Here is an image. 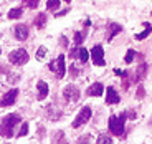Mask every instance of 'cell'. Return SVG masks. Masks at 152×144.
<instances>
[{
	"label": "cell",
	"instance_id": "6da1fadb",
	"mask_svg": "<svg viewBox=\"0 0 152 144\" xmlns=\"http://www.w3.org/2000/svg\"><path fill=\"white\" fill-rule=\"evenodd\" d=\"M17 124H22V118H20L18 113H10L7 116H4L2 121H0V136L5 137V139L13 137Z\"/></svg>",
	"mask_w": 152,
	"mask_h": 144
},
{
	"label": "cell",
	"instance_id": "7a4b0ae2",
	"mask_svg": "<svg viewBox=\"0 0 152 144\" xmlns=\"http://www.w3.org/2000/svg\"><path fill=\"white\" fill-rule=\"evenodd\" d=\"M124 123H126V114L122 113L121 116H116V114H111L109 118V123H107V128H109L111 134L114 136H122L124 134Z\"/></svg>",
	"mask_w": 152,
	"mask_h": 144
},
{
	"label": "cell",
	"instance_id": "3957f363",
	"mask_svg": "<svg viewBox=\"0 0 152 144\" xmlns=\"http://www.w3.org/2000/svg\"><path fill=\"white\" fill-rule=\"evenodd\" d=\"M8 61L15 66H23L30 61V55L25 48H15L8 53Z\"/></svg>",
	"mask_w": 152,
	"mask_h": 144
},
{
	"label": "cell",
	"instance_id": "277c9868",
	"mask_svg": "<svg viewBox=\"0 0 152 144\" xmlns=\"http://www.w3.org/2000/svg\"><path fill=\"white\" fill-rule=\"evenodd\" d=\"M48 68H50V71H53L55 75H56V78H63L65 76V73H66V63H65V55H58L55 60H51L50 61V65H48Z\"/></svg>",
	"mask_w": 152,
	"mask_h": 144
},
{
	"label": "cell",
	"instance_id": "5b68a950",
	"mask_svg": "<svg viewBox=\"0 0 152 144\" xmlns=\"http://www.w3.org/2000/svg\"><path fill=\"white\" fill-rule=\"evenodd\" d=\"M91 116H93V109L89 106H83L80 109V113L76 114V118H75V121L71 123V128H81L83 124H86V123H89V119H91Z\"/></svg>",
	"mask_w": 152,
	"mask_h": 144
},
{
	"label": "cell",
	"instance_id": "8992f818",
	"mask_svg": "<svg viewBox=\"0 0 152 144\" xmlns=\"http://www.w3.org/2000/svg\"><path fill=\"white\" fill-rule=\"evenodd\" d=\"M61 96H63L65 103H76L78 99H80V96H81L80 88L76 86V84L69 83V84H66V86L63 88V93H61Z\"/></svg>",
	"mask_w": 152,
	"mask_h": 144
},
{
	"label": "cell",
	"instance_id": "52a82bcc",
	"mask_svg": "<svg viewBox=\"0 0 152 144\" xmlns=\"http://www.w3.org/2000/svg\"><path fill=\"white\" fill-rule=\"evenodd\" d=\"M89 57H91V61L94 66H104L106 65V60H104V50L103 45H94L89 51Z\"/></svg>",
	"mask_w": 152,
	"mask_h": 144
},
{
	"label": "cell",
	"instance_id": "ba28073f",
	"mask_svg": "<svg viewBox=\"0 0 152 144\" xmlns=\"http://www.w3.org/2000/svg\"><path fill=\"white\" fill-rule=\"evenodd\" d=\"M18 88H12L2 96L0 99V108H8V106H13L17 103V98H18Z\"/></svg>",
	"mask_w": 152,
	"mask_h": 144
},
{
	"label": "cell",
	"instance_id": "9c48e42d",
	"mask_svg": "<svg viewBox=\"0 0 152 144\" xmlns=\"http://www.w3.org/2000/svg\"><path fill=\"white\" fill-rule=\"evenodd\" d=\"M13 35H15V38L18 42H25L30 37V28L25 23H17L15 28H13Z\"/></svg>",
	"mask_w": 152,
	"mask_h": 144
},
{
	"label": "cell",
	"instance_id": "30bf717a",
	"mask_svg": "<svg viewBox=\"0 0 152 144\" xmlns=\"http://www.w3.org/2000/svg\"><path fill=\"white\" fill-rule=\"evenodd\" d=\"M104 101H106V104H109V106H113V104H119V103H121V96H119V93L114 90L113 86H107Z\"/></svg>",
	"mask_w": 152,
	"mask_h": 144
},
{
	"label": "cell",
	"instance_id": "8fae6325",
	"mask_svg": "<svg viewBox=\"0 0 152 144\" xmlns=\"http://www.w3.org/2000/svg\"><path fill=\"white\" fill-rule=\"evenodd\" d=\"M103 93H106V88H104L103 83H99V81L89 84V86H88V90H86V95L88 96H94V98L103 96Z\"/></svg>",
	"mask_w": 152,
	"mask_h": 144
},
{
	"label": "cell",
	"instance_id": "7c38bea8",
	"mask_svg": "<svg viewBox=\"0 0 152 144\" xmlns=\"http://www.w3.org/2000/svg\"><path fill=\"white\" fill-rule=\"evenodd\" d=\"M48 93H50L48 83L43 81V80H38L37 81V99H38V101H43V99L48 96Z\"/></svg>",
	"mask_w": 152,
	"mask_h": 144
},
{
	"label": "cell",
	"instance_id": "4fadbf2b",
	"mask_svg": "<svg viewBox=\"0 0 152 144\" xmlns=\"http://www.w3.org/2000/svg\"><path fill=\"white\" fill-rule=\"evenodd\" d=\"M121 32H122V27L119 23H109V25H107V33H106L107 42H113V38L118 33H121Z\"/></svg>",
	"mask_w": 152,
	"mask_h": 144
},
{
	"label": "cell",
	"instance_id": "5bb4252c",
	"mask_svg": "<svg viewBox=\"0 0 152 144\" xmlns=\"http://www.w3.org/2000/svg\"><path fill=\"white\" fill-rule=\"evenodd\" d=\"M46 22H48V15H46V12H40V13H37V17L33 18V25L38 28V30L45 28Z\"/></svg>",
	"mask_w": 152,
	"mask_h": 144
},
{
	"label": "cell",
	"instance_id": "9a60e30c",
	"mask_svg": "<svg viewBox=\"0 0 152 144\" xmlns=\"http://www.w3.org/2000/svg\"><path fill=\"white\" fill-rule=\"evenodd\" d=\"M51 144H68V139H66L65 133L63 131H55L53 134H51Z\"/></svg>",
	"mask_w": 152,
	"mask_h": 144
},
{
	"label": "cell",
	"instance_id": "2e32d148",
	"mask_svg": "<svg viewBox=\"0 0 152 144\" xmlns=\"http://www.w3.org/2000/svg\"><path fill=\"white\" fill-rule=\"evenodd\" d=\"M7 17H8V20H18V18H22V17H23V7L10 8L8 13H7Z\"/></svg>",
	"mask_w": 152,
	"mask_h": 144
},
{
	"label": "cell",
	"instance_id": "e0dca14e",
	"mask_svg": "<svg viewBox=\"0 0 152 144\" xmlns=\"http://www.w3.org/2000/svg\"><path fill=\"white\" fill-rule=\"evenodd\" d=\"M142 25L145 27V30L142 32V33H137V35H134V38H136V40H139V42H142V40H145V38H147L149 35L152 33V25H151V23H147V22H145V23H142Z\"/></svg>",
	"mask_w": 152,
	"mask_h": 144
},
{
	"label": "cell",
	"instance_id": "ac0fdd59",
	"mask_svg": "<svg viewBox=\"0 0 152 144\" xmlns=\"http://www.w3.org/2000/svg\"><path fill=\"white\" fill-rule=\"evenodd\" d=\"M145 75H147V65H145V63H141V65H139V68H137V71H136V81L144 80Z\"/></svg>",
	"mask_w": 152,
	"mask_h": 144
},
{
	"label": "cell",
	"instance_id": "d6986e66",
	"mask_svg": "<svg viewBox=\"0 0 152 144\" xmlns=\"http://www.w3.org/2000/svg\"><path fill=\"white\" fill-rule=\"evenodd\" d=\"M61 5V0H46V10L48 12H56Z\"/></svg>",
	"mask_w": 152,
	"mask_h": 144
},
{
	"label": "cell",
	"instance_id": "ffe728a7",
	"mask_svg": "<svg viewBox=\"0 0 152 144\" xmlns=\"http://www.w3.org/2000/svg\"><path fill=\"white\" fill-rule=\"evenodd\" d=\"M78 58H80L81 63H86L88 58H89V50H86V48H83V46H80V48H78Z\"/></svg>",
	"mask_w": 152,
	"mask_h": 144
},
{
	"label": "cell",
	"instance_id": "44dd1931",
	"mask_svg": "<svg viewBox=\"0 0 152 144\" xmlns=\"http://www.w3.org/2000/svg\"><path fill=\"white\" fill-rule=\"evenodd\" d=\"M84 37H86V32H75V37H73V42L76 46H80L84 42Z\"/></svg>",
	"mask_w": 152,
	"mask_h": 144
},
{
	"label": "cell",
	"instance_id": "7402d4cb",
	"mask_svg": "<svg viewBox=\"0 0 152 144\" xmlns=\"http://www.w3.org/2000/svg\"><path fill=\"white\" fill-rule=\"evenodd\" d=\"M22 5L27 8H31V10H35V8L40 5V0H22Z\"/></svg>",
	"mask_w": 152,
	"mask_h": 144
},
{
	"label": "cell",
	"instance_id": "603a6c76",
	"mask_svg": "<svg viewBox=\"0 0 152 144\" xmlns=\"http://www.w3.org/2000/svg\"><path fill=\"white\" fill-rule=\"evenodd\" d=\"M134 58H136V50L129 48V50H127V53H126V57H124V63L131 65L134 61Z\"/></svg>",
	"mask_w": 152,
	"mask_h": 144
},
{
	"label": "cell",
	"instance_id": "cb8c5ba5",
	"mask_svg": "<svg viewBox=\"0 0 152 144\" xmlns=\"http://www.w3.org/2000/svg\"><path fill=\"white\" fill-rule=\"evenodd\" d=\"M96 144H114V143H113V137L111 136H107V134H101V136H98Z\"/></svg>",
	"mask_w": 152,
	"mask_h": 144
},
{
	"label": "cell",
	"instance_id": "d4e9b609",
	"mask_svg": "<svg viewBox=\"0 0 152 144\" xmlns=\"http://www.w3.org/2000/svg\"><path fill=\"white\" fill-rule=\"evenodd\" d=\"M28 128H30V126H28V123H27V121L22 123V126H20V131L17 133V137H23V136H27V134H28Z\"/></svg>",
	"mask_w": 152,
	"mask_h": 144
},
{
	"label": "cell",
	"instance_id": "484cf974",
	"mask_svg": "<svg viewBox=\"0 0 152 144\" xmlns=\"http://www.w3.org/2000/svg\"><path fill=\"white\" fill-rule=\"evenodd\" d=\"M46 51H48V50H46L45 45L38 46V50H37V60H43V58L46 57Z\"/></svg>",
	"mask_w": 152,
	"mask_h": 144
},
{
	"label": "cell",
	"instance_id": "4316f807",
	"mask_svg": "<svg viewBox=\"0 0 152 144\" xmlns=\"http://www.w3.org/2000/svg\"><path fill=\"white\" fill-rule=\"evenodd\" d=\"M144 96H145V90H144V86H142V84H139V86H137L136 98H137V99H141V98H144Z\"/></svg>",
	"mask_w": 152,
	"mask_h": 144
},
{
	"label": "cell",
	"instance_id": "83f0119b",
	"mask_svg": "<svg viewBox=\"0 0 152 144\" xmlns=\"http://www.w3.org/2000/svg\"><path fill=\"white\" fill-rule=\"evenodd\" d=\"M76 144H89V134H84L76 141Z\"/></svg>",
	"mask_w": 152,
	"mask_h": 144
},
{
	"label": "cell",
	"instance_id": "f1b7e54d",
	"mask_svg": "<svg viewBox=\"0 0 152 144\" xmlns=\"http://www.w3.org/2000/svg\"><path fill=\"white\" fill-rule=\"evenodd\" d=\"M126 116H129V119H136V113H134V109H129V111H126Z\"/></svg>",
	"mask_w": 152,
	"mask_h": 144
},
{
	"label": "cell",
	"instance_id": "f546056e",
	"mask_svg": "<svg viewBox=\"0 0 152 144\" xmlns=\"http://www.w3.org/2000/svg\"><path fill=\"white\" fill-rule=\"evenodd\" d=\"M68 12H69V8H65V10H63V12H60V13H55V17L58 18V17H61V15H66Z\"/></svg>",
	"mask_w": 152,
	"mask_h": 144
},
{
	"label": "cell",
	"instance_id": "4dcf8cb0",
	"mask_svg": "<svg viewBox=\"0 0 152 144\" xmlns=\"http://www.w3.org/2000/svg\"><path fill=\"white\" fill-rule=\"evenodd\" d=\"M60 43H61V45H63V46H68V40H66V37H61Z\"/></svg>",
	"mask_w": 152,
	"mask_h": 144
},
{
	"label": "cell",
	"instance_id": "1f68e13d",
	"mask_svg": "<svg viewBox=\"0 0 152 144\" xmlns=\"http://www.w3.org/2000/svg\"><path fill=\"white\" fill-rule=\"evenodd\" d=\"M63 2H66V4H69V2H71V0H63Z\"/></svg>",
	"mask_w": 152,
	"mask_h": 144
},
{
	"label": "cell",
	"instance_id": "d6a6232c",
	"mask_svg": "<svg viewBox=\"0 0 152 144\" xmlns=\"http://www.w3.org/2000/svg\"><path fill=\"white\" fill-rule=\"evenodd\" d=\"M0 53H2V48H0Z\"/></svg>",
	"mask_w": 152,
	"mask_h": 144
},
{
	"label": "cell",
	"instance_id": "836d02e7",
	"mask_svg": "<svg viewBox=\"0 0 152 144\" xmlns=\"http://www.w3.org/2000/svg\"><path fill=\"white\" fill-rule=\"evenodd\" d=\"M151 15H152V12H151Z\"/></svg>",
	"mask_w": 152,
	"mask_h": 144
}]
</instances>
